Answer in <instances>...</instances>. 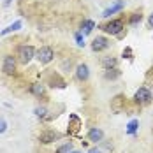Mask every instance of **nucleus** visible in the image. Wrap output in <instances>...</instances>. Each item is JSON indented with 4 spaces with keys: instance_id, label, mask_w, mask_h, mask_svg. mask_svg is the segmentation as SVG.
<instances>
[{
    "instance_id": "6e6552de",
    "label": "nucleus",
    "mask_w": 153,
    "mask_h": 153,
    "mask_svg": "<svg viewBox=\"0 0 153 153\" xmlns=\"http://www.w3.org/2000/svg\"><path fill=\"white\" fill-rule=\"evenodd\" d=\"M123 7H125V2L123 0H116L111 7H107L106 11L102 13V18H109L111 14H114V13H118V11H122Z\"/></svg>"
},
{
    "instance_id": "a878e982",
    "label": "nucleus",
    "mask_w": 153,
    "mask_h": 153,
    "mask_svg": "<svg viewBox=\"0 0 153 153\" xmlns=\"http://www.w3.org/2000/svg\"><path fill=\"white\" fill-rule=\"evenodd\" d=\"M88 153H102V152H100L99 148H92V150H90V152H88Z\"/></svg>"
},
{
    "instance_id": "dca6fc26",
    "label": "nucleus",
    "mask_w": 153,
    "mask_h": 153,
    "mask_svg": "<svg viewBox=\"0 0 153 153\" xmlns=\"http://www.w3.org/2000/svg\"><path fill=\"white\" fill-rule=\"evenodd\" d=\"M19 28H21V21H14L13 25H9L7 28H4V30H2V35H7V33L16 32V30H19Z\"/></svg>"
},
{
    "instance_id": "cd10ccee",
    "label": "nucleus",
    "mask_w": 153,
    "mask_h": 153,
    "mask_svg": "<svg viewBox=\"0 0 153 153\" xmlns=\"http://www.w3.org/2000/svg\"><path fill=\"white\" fill-rule=\"evenodd\" d=\"M71 153H81V152H76V150H72V152H71Z\"/></svg>"
},
{
    "instance_id": "b1692460",
    "label": "nucleus",
    "mask_w": 153,
    "mask_h": 153,
    "mask_svg": "<svg viewBox=\"0 0 153 153\" xmlns=\"http://www.w3.org/2000/svg\"><path fill=\"white\" fill-rule=\"evenodd\" d=\"M5 128H7V122H5L4 118H0V134H4Z\"/></svg>"
},
{
    "instance_id": "f3484780",
    "label": "nucleus",
    "mask_w": 153,
    "mask_h": 153,
    "mask_svg": "<svg viewBox=\"0 0 153 153\" xmlns=\"http://www.w3.org/2000/svg\"><path fill=\"white\" fill-rule=\"evenodd\" d=\"M137 127H139V120H130L128 125H127V134H136Z\"/></svg>"
},
{
    "instance_id": "aec40b11",
    "label": "nucleus",
    "mask_w": 153,
    "mask_h": 153,
    "mask_svg": "<svg viewBox=\"0 0 153 153\" xmlns=\"http://www.w3.org/2000/svg\"><path fill=\"white\" fill-rule=\"evenodd\" d=\"M106 71H107V72H106L107 79H116V77H118V74H120V72L116 71V67H114V69H106Z\"/></svg>"
},
{
    "instance_id": "423d86ee",
    "label": "nucleus",
    "mask_w": 153,
    "mask_h": 153,
    "mask_svg": "<svg viewBox=\"0 0 153 153\" xmlns=\"http://www.w3.org/2000/svg\"><path fill=\"white\" fill-rule=\"evenodd\" d=\"M2 71H4L5 74H14V72H16V60H14V56H11V55L4 56Z\"/></svg>"
},
{
    "instance_id": "f257e3e1",
    "label": "nucleus",
    "mask_w": 153,
    "mask_h": 153,
    "mask_svg": "<svg viewBox=\"0 0 153 153\" xmlns=\"http://www.w3.org/2000/svg\"><path fill=\"white\" fill-rule=\"evenodd\" d=\"M35 56V49L32 46H27V44H23V46H18V60L21 62V63H30V60Z\"/></svg>"
},
{
    "instance_id": "bb28decb",
    "label": "nucleus",
    "mask_w": 153,
    "mask_h": 153,
    "mask_svg": "<svg viewBox=\"0 0 153 153\" xmlns=\"http://www.w3.org/2000/svg\"><path fill=\"white\" fill-rule=\"evenodd\" d=\"M9 4H11V0H5V2H4V5H9Z\"/></svg>"
},
{
    "instance_id": "412c9836",
    "label": "nucleus",
    "mask_w": 153,
    "mask_h": 153,
    "mask_svg": "<svg viewBox=\"0 0 153 153\" xmlns=\"http://www.w3.org/2000/svg\"><path fill=\"white\" fill-rule=\"evenodd\" d=\"M141 19H143V14H141V13H134V14L130 16L128 21H130V25H136V23H139Z\"/></svg>"
},
{
    "instance_id": "4468645a",
    "label": "nucleus",
    "mask_w": 153,
    "mask_h": 153,
    "mask_svg": "<svg viewBox=\"0 0 153 153\" xmlns=\"http://www.w3.org/2000/svg\"><path fill=\"white\" fill-rule=\"evenodd\" d=\"M102 67L104 69H114L116 67V58L114 56H104L102 58Z\"/></svg>"
},
{
    "instance_id": "393cba45",
    "label": "nucleus",
    "mask_w": 153,
    "mask_h": 153,
    "mask_svg": "<svg viewBox=\"0 0 153 153\" xmlns=\"http://www.w3.org/2000/svg\"><path fill=\"white\" fill-rule=\"evenodd\" d=\"M148 23H150V27H153V13L150 14V18H148Z\"/></svg>"
},
{
    "instance_id": "39448f33",
    "label": "nucleus",
    "mask_w": 153,
    "mask_h": 153,
    "mask_svg": "<svg viewBox=\"0 0 153 153\" xmlns=\"http://www.w3.org/2000/svg\"><path fill=\"white\" fill-rule=\"evenodd\" d=\"M62 136L58 132H55V130H44V132H41V136H39V141L42 143V144H49V143H53V141H58Z\"/></svg>"
},
{
    "instance_id": "20e7f679",
    "label": "nucleus",
    "mask_w": 153,
    "mask_h": 153,
    "mask_svg": "<svg viewBox=\"0 0 153 153\" xmlns=\"http://www.w3.org/2000/svg\"><path fill=\"white\" fill-rule=\"evenodd\" d=\"M134 100L137 102V104H148L150 100H152V92L146 88V86H141L136 95H134Z\"/></svg>"
},
{
    "instance_id": "f03ea898",
    "label": "nucleus",
    "mask_w": 153,
    "mask_h": 153,
    "mask_svg": "<svg viewBox=\"0 0 153 153\" xmlns=\"http://www.w3.org/2000/svg\"><path fill=\"white\" fill-rule=\"evenodd\" d=\"M100 28L106 32V33H111V35H120L122 30L125 28V25H123L122 19H113V21L106 23V25H104V27H100Z\"/></svg>"
},
{
    "instance_id": "9d476101",
    "label": "nucleus",
    "mask_w": 153,
    "mask_h": 153,
    "mask_svg": "<svg viewBox=\"0 0 153 153\" xmlns=\"http://www.w3.org/2000/svg\"><path fill=\"white\" fill-rule=\"evenodd\" d=\"M90 76V71H88V65H85V63H79L76 67V77L79 81H86Z\"/></svg>"
},
{
    "instance_id": "a211bd4d",
    "label": "nucleus",
    "mask_w": 153,
    "mask_h": 153,
    "mask_svg": "<svg viewBox=\"0 0 153 153\" xmlns=\"http://www.w3.org/2000/svg\"><path fill=\"white\" fill-rule=\"evenodd\" d=\"M35 114H37L39 118L46 120V118H48V109H46V107H35Z\"/></svg>"
},
{
    "instance_id": "2eb2a0df",
    "label": "nucleus",
    "mask_w": 153,
    "mask_h": 153,
    "mask_svg": "<svg viewBox=\"0 0 153 153\" xmlns=\"http://www.w3.org/2000/svg\"><path fill=\"white\" fill-rule=\"evenodd\" d=\"M30 92L33 95H37V97H41V95H44V86L41 85V83H33L30 86Z\"/></svg>"
},
{
    "instance_id": "ddd939ff",
    "label": "nucleus",
    "mask_w": 153,
    "mask_h": 153,
    "mask_svg": "<svg viewBox=\"0 0 153 153\" xmlns=\"http://www.w3.org/2000/svg\"><path fill=\"white\" fill-rule=\"evenodd\" d=\"M93 28H95V23H93L92 19H86V21H83V25H81V33L86 35V33H90Z\"/></svg>"
},
{
    "instance_id": "6ab92c4d",
    "label": "nucleus",
    "mask_w": 153,
    "mask_h": 153,
    "mask_svg": "<svg viewBox=\"0 0 153 153\" xmlns=\"http://www.w3.org/2000/svg\"><path fill=\"white\" fill-rule=\"evenodd\" d=\"M71 152H72V143H65L63 146H60L56 150V153H71Z\"/></svg>"
},
{
    "instance_id": "9b49d317",
    "label": "nucleus",
    "mask_w": 153,
    "mask_h": 153,
    "mask_svg": "<svg viewBox=\"0 0 153 153\" xmlns=\"http://www.w3.org/2000/svg\"><path fill=\"white\" fill-rule=\"evenodd\" d=\"M88 139L93 141V143H102V139H104V132L100 130V128H92L90 132H88Z\"/></svg>"
},
{
    "instance_id": "1a4fd4ad",
    "label": "nucleus",
    "mask_w": 153,
    "mask_h": 153,
    "mask_svg": "<svg viewBox=\"0 0 153 153\" xmlns=\"http://www.w3.org/2000/svg\"><path fill=\"white\" fill-rule=\"evenodd\" d=\"M107 48H109V41H107L106 37H97V39H93V42H92L93 51H104Z\"/></svg>"
},
{
    "instance_id": "f8f14e48",
    "label": "nucleus",
    "mask_w": 153,
    "mask_h": 153,
    "mask_svg": "<svg viewBox=\"0 0 153 153\" xmlns=\"http://www.w3.org/2000/svg\"><path fill=\"white\" fill-rule=\"evenodd\" d=\"M123 100H125L123 95H116V97L111 100V109H113L114 113H120V111L123 109Z\"/></svg>"
},
{
    "instance_id": "7ed1b4c3",
    "label": "nucleus",
    "mask_w": 153,
    "mask_h": 153,
    "mask_svg": "<svg viewBox=\"0 0 153 153\" xmlns=\"http://www.w3.org/2000/svg\"><path fill=\"white\" fill-rule=\"evenodd\" d=\"M53 56H55V53H53V49L49 46H42L35 53V58L41 62V63H49V62L53 60Z\"/></svg>"
},
{
    "instance_id": "4be33fe9",
    "label": "nucleus",
    "mask_w": 153,
    "mask_h": 153,
    "mask_svg": "<svg viewBox=\"0 0 153 153\" xmlns=\"http://www.w3.org/2000/svg\"><path fill=\"white\" fill-rule=\"evenodd\" d=\"M74 39H76L77 46H85V37H83L81 32H76V33H74Z\"/></svg>"
},
{
    "instance_id": "5701e85b",
    "label": "nucleus",
    "mask_w": 153,
    "mask_h": 153,
    "mask_svg": "<svg viewBox=\"0 0 153 153\" xmlns=\"http://www.w3.org/2000/svg\"><path fill=\"white\" fill-rule=\"evenodd\" d=\"M123 58H128V60L132 58V49L130 48H125L123 49Z\"/></svg>"
},
{
    "instance_id": "0eeeda50",
    "label": "nucleus",
    "mask_w": 153,
    "mask_h": 153,
    "mask_svg": "<svg viewBox=\"0 0 153 153\" xmlns=\"http://www.w3.org/2000/svg\"><path fill=\"white\" fill-rule=\"evenodd\" d=\"M79 128H81V120L77 118L76 114H71L69 116V134L71 136H76L77 132H79Z\"/></svg>"
}]
</instances>
